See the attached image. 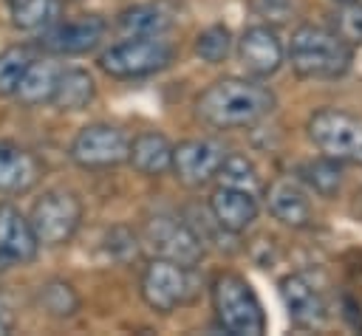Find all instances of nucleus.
<instances>
[{
    "mask_svg": "<svg viewBox=\"0 0 362 336\" xmlns=\"http://www.w3.org/2000/svg\"><path fill=\"white\" fill-rule=\"evenodd\" d=\"M274 104L277 99L266 85L243 76H223L195 99V113L218 130H238L266 119Z\"/></svg>",
    "mask_w": 362,
    "mask_h": 336,
    "instance_id": "obj_1",
    "label": "nucleus"
},
{
    "mask_svg": "<svg viewBox=\"0 0 362 336\" xmlns=\"http://www.w3.org/2000/svg\"><path fill=\"white\" fill-rule=\"evenodd\" d=\"M286 56L291 71L303 79H337L348 73L354 62V45L337 28L303 23L291 31Z\"/></svg>",
    "mask_w": 362,
    "mask_h": 336,
    "instance_id": "obj_2",
    "label": "nucleus"
},
{
    "mask_svg": "<svg viewBox=\"0 0 362 336\" xmlns=\"http://www.w3.org/2000/svg\"><path fill=\"white\" fill-rule=\"evenodd\" d=\"M212 308L218 325L232 336H260L266 330V313L252 282L235 271L212 280Z\"/></svg>",
    "mask_w": 362,
    "mask_h": 336,
    "instance_id": "obj_3",
    "label": "nucleus"
},
{
    "mask_svg": "<svg viewBox=\"0 0 362 336\" xmlns=\"http://www.w3.org/2000/svg\"><path fill=\"white\" fill-rule=\"evenodd\" d=\"M305 130L320 155L362 167V116L342 107H320L308 116Z\"/></svg>",
    "mask_w": 362,
    "mask_h": 336,
    "instance_id": "obj_4",
    "label": "nucleus"
},
{
    "mask_svg": "<svg viewBox=\"0 0 362 336\" xmlns=\"http://www.w3.org/2000/svg\"><path fill=\"white\" fill-rule=\"evenodd\" d=\"M175 51L161 37H124L105 48L96 59V65L110 79H144L158 71H164L173 62Z\"/></svg>",
    "mask_w": 362,
    "mask_h": 336,
    "instance_id": "obj_5",
    "label": "nucleus"
},
{
    "mask_svg": "<svg viewBox=\"0 0 362 336\" xmlns=\"http://www.w3.org/2000/svg\"><path fill=\"white\" fill-rule=\"evenodd\" d=\"M28 223L40 246H62L76 234L82 223V203L68 189H48L34 200Z\"/></svg>",
    "mask_w": 362,
    "mask_h": 336,
    "instance_id": "obj_6",
    "label": "nucleus"
},
{
    "mask_svg": "<svg viewBox=\"0 0 362 336\" xmlns=\"http://www.w3.org/2000/svg\"><path fill=\"white\" fill-rule=\"evenodd\" d=\"M139 291H141V299L153 311L173 313L175 308H181L184 302L192 299V294H195V277H192V268L178 265V263L164 260V257H156L141 271Z\"/></svg>",
    "mask_w": 362,
    "mask_h": 336,
    "instance_id": "obj_7",
    "label": "nucleus"
},
{
    "mask_svg": "<svg viewBox=\"0 0 362 336\" xmlns=\"http://www.w3.org/2000/svg\"><path fill=\"white\" fill-rule=\"evenodd\" d=\"M127 152H130V138L122 127L116 124H107V121H93V124H85L71 147H68V155L76 167L82 169H110V167H119L127 161Z\"/></svg>",
    "mask_w": 362,
    "mask_h": 336,
    "instance_id": "obj_8",
    "label": "nucleus"
},
{
    "mask_svg": "<svg viewBox=\"0 0 362 336\" xmlns=\"http://www.w3.org/2000/svg\"><path fill=\"white\" fill-rule=\"evenodd\" d=\"M144 237L150 243V248L156 251V257L173 260L178 265L195 268L204 257V243L201 237L181 220L173 215H156L147 220Z\"/></svg>",
    "mask_w": 362,
    "mask_h": 336,
    "instance_id": "obj_9",
    "label": "nucleus"
},
{
    "mask_svg": "<svg viewBox=\"0 0 362 336\" xmlns=\"http://www.w3.org/2000/svg\"><path fill=\"white\" fill-rule=\"evenodd\" d=\"M226 152L229 150L215 138H187L181 144H173L170 169L184 186L195 189V186L209 184L218 175Z\"/></svg>",
    "mask_w": 362,
    "mask_h": 336,
    "instance_id": "obj_10",
    "label": "nucleus"
},
{
    "mask_svg": "<svg viewBox=\"0 0 362 336\" xmlns=\"http://www.w3.org/2000/svg\"><path fill=\"white\" fill-rule=\"evenodd\" d=\"M105 31H107V23L99 14H85L79 20L48 25L40 37V45L57 56H79L93 51L105 37Z\"/></svg>",
    "mask_w": 362,
    "mask_h": 336,
    "instance_id": "obj_11",
    "label": "nucleus"
},
{
    "mask_svg": "<svg viewBox=\"0 0 362 336\" xmlns=\"http://www.w3.org/2000/svg\"><path fill=\"white\" fill-rule=\"evenodd\" d=\"M280 299L286 308V316L297 328H320L328 319V302L325 294L317 288V282L308 274H288L280 280Z\"/></svg>",
    "mask_w": 362,
    "mask_h": 336,
    "instance_id": "obj_12",
    "label": "nucleus"
},
{
    "mask_svg": "<svg viewBox=\"0 0 362 336\" xmlns=\"http://www.w3.org/2000/svg\"><path fill=\"white\" fill-rule=\"evenodd\" d=\"M238 56L252 76H274L286 62V45L269 23H260L238 37Z\"/></svg>",
    "mask_w": 362,
    "mask_h": 336,
    "instance_id": "obj_13",
    "label": "nucleus"
},
{
    "mask_svg": "<svg viewBox=\"0 0 362 336\" xmlns=\"http://www.w3.org/2000/svg\"><path fill=\"white\" fill-rule=\"evenodd\" d=\"M209 212H212V220L223 232L240 234V232H246L257 220L260 203H257L255 192H249V189L218 184L212 189V195H209Z\"/></svg>",
    "mask_w": 362,
    "mask_h": 336,
    "instance_id": "obj_14",
    "label": "nucleus"
},
{
    "mask_svg": "<svg viewBox=\"0 0 362 336\" xmlns=\"http://www.w3.org/2000/svg\"><path fill=\"white\" fill-rule=\"evenodd\" d=\"M40 240L28 217L14 203H0V263L25 265L37 257Z\"/></svg>",
    "mask_w": 362,
    "mask_h": 336,
    "instance_id": "obj_15",
    "label": "nucleus"
},
{
    "mask_svg": "<svg viewBox=\"0 0 362 336\" xmlns=\"http://www.w3.org/2000/svg\"><path fill=\"white\" fill-rule=\"evenodd\" d=\"M266 206H269L274 220H280L283 226H291V229H305L314 220V209H311L308 195L288 178H280L269 186Z\"/></svg>",
    "mask_w": 362,
    "mask_h": 336,
    "instance_id": "obj_16",
    "label": "nucleus"
},
{
    "mask_svg": "<svg viewBox=\"0 0 362 336\" xmlns=\"http://www.w3.org/2000/svg\"><path fill=\"white\" fill-rule=\"evenodd\" d=\"M40 181L37 158L8 141H0V192L3 195H23Z\"/></svg>",
    "mask_w": 362,
    "mask_h": 336,
    "instance_id": "obj_17",
    "label": "nucleus"
},
{
    "mask_svg": "<svg viewBox=\"0 0 362 336\" xmlns=\"http://www.w3.org/2000/svg\"><path fill=\"white\" fill-rule=\"evenodd\" d=\"M127 161L133 164L136 172L147 175V178H158L164 172H170V161H173V141L158 133V130H144L130 141V152Z\"/></svg>",
    "mask_w": 362,
    "mask_h": 336,
    "instance_id": "obj_18",
    "label": "nucleus"
},
{
    "mask_svg": "<svg viewBox=\"0 0 362 336\" xmlns=\"http://www.w3.org/2000/svg\"><path fill=\"white\" fill-rule=\"evenodd\" d=\"M96 96V82L85 68H59L54 93H51V104L57 110H85Z\"/></svg>",
    "mask_w": 362,
    "mask_h": 336,
    "instance_id": "obj_19",
    "label": "nucleus"
},
{
    "mask_svg": "<svg viewBox=\"0 0 362 336\" xmlns=\"http://www.w3.org/2000/svg\"><path fill=\"white\" fill-rule=\"evenodd\" d=\"M173 25V14L161 3H139L116 17V28L124 37H164Z\"/></svg>",
    "mask_w": 362,
    "mask_h": 336,
    "instance_id": "obj_20",
    "label": "nucleus"
},
{
    "mask_svg": "<svg viewBox=\"0 0 362 336\" xmlns=\"http://www.w3.org/2000/svg\"><path fill=\"white\" fill-rule=\"evenodd\" d=\"M57 76H59V65L57 62H51V59H31L11 96L20 104H25V107L45 104V102H51Z\"/></svg>",
    "mask_w": 362,
    "mask_h": 336,
    "instance_id": "obj_21",
    "label": "nucleus"
},
{
    "mask_svg": "<svg viewBox=\"0 0 362 336\" xmlns=\"http://www.w3.org/2000/svg\"><path fill=\"white\" fill-rule=\"evenodd\" d=\"M37 302L51 319H71L79 311V294L65 280H48L45 285H40Z\"/></svg>",
    "mask_w": 362,
    "mask_h": 336,
    "instance_id": "obj_22",
    "label": "nucleus"
},
{
    "mask_svg": "<svg viewBox=\"0 0 362 336\" xmlns=\"http://www.w3.org/2000/svg\"><path fill=\"white\" fill-rule=\"evenodd\" d=\"M59 17V0H11V23L23 31H45Z\"/></svg>",
    "mask_w": 362,
    "mask_h": 336,
    "instance_id": "obj_23",
    "label": "nucleus"
},
{
    "mask_svg": "<svg viewBox=\"0 0 362 336\" xmlns=\"http://www.w3.org/2000/svg\"><path fill=\"white\" fill-rule=\"evenodd\" d=\"M232 51V31L223 23H212L195 37V56L206 65H218Z\"/></svg>",
    "mask_w": 362,
    "mask_h": 336,
    "instance_id": "obj_24",
    "label": "nucleus"
},
{
    "mask_svg": "<svg viewBox=\"0 0 362 336\" xmlns=\"http://www.w3.org/2000/svg\"><path fill=\"white\" fill-rule=\"evenodd\" d=\"M215 178L221 184H226V186H240V189H249V192H255L257 184H260L255 164L240 152H226V158H223V164H221Z\"/></svg>",
    "mask_w": 362,
    "mask_h": 336,
    "instance_id": "obj_25",
    "label": "nucleus"
},
{
    "mask_svg": "<svg viewBox=\"0 0 362 336\" xmlns=\"http://www.w3.org/2000/svg\"><path fill=\"white\" fill-rule=\"evenodd\" d=\"M300 172H303V181H305L317 195H322V198H331V195L339 189V184H342L339 164L331 161V158H325V155H322L320 161L305 164Z\"/></svg>",
    "mask_w": 362,
    "mask_h": 336,
    "instance_id": "obj_26",
    "label": "nucleus"
},
{
    "mask_svg": "<svg viewBox=\"0 0 362 336\" xmlns=\"http://www.w3.org/2000/svg\"><path fill=\"white\" fill-rule=\"evenodd\" d=\"M28 62H31L28 48L14 45V48L0 51V96H11L14 93V88H17L20 76L25 73Z\"/></svg>",
    "mask_w": 362,
    "mask_h": 336,
    "instance_id": "obj_27",
    "label": "nucleus"
},
{
    "mask_svg": "<svg viewBox=\"0 0 362 336\" xmlns=\"http://www.w3.org/2000/svg\"><path fill=\"white\" fill-rule=\"evenodd\" d=\"M337 31L351 42L362 45V0H348L337 14Z\"/></svg>",
    "mask_w": 362,
    "mask_h": 336,
    "instance_id": "obj_28",
    "label": "nucleus"
},
{
    "mask_svg": "<svg viewBox=\"0 0 362 336\" xmlns=\"http://www.w3.org/2000/svg\"><path fill=\"white\" fill-rule=\"evenodd\" d=\"M249 8L272 25V23H286L288 17H294L297 0H249Z\"/></svg>",
    "mask_w": 362,
    "mask_h": 336,
    "instance_id": "obj_29",
    "label": "nucleus"
},
{
    "mask_svg": "<svg viewBox=\"0 0 362 336\" xmlns=\"http://www.w3.org/2000/svg\"><path fill=\"white\" fill-rule=\"evenodd\" d=\"M8 330H11V322H8V319H6L3 313H0V336H6Z\"/></svg>",
    "mask_w": 362,
    "mask_h": 336,
    "instance_id": "obj_30",
    "label": "nucleus"
}]
</instances>
